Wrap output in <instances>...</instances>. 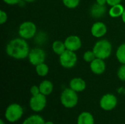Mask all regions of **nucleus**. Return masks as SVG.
<instances>
[{"mask_svg":"<svg viewBox=\"0 0 125 124\" xmlns=\"http://www.w3.org/2000/svg\"><path fill=\"white\" fill-rule=\"evenodd\" d=\"M96 3L100 5H105L107 4V0H96Z\"/></svg>","mask_w":125,"mask_h":124,"instance_id":"30","label":"nucleus"},{"mask_svg":"<svg viewBox=\"0 0 125 124\" xmlns=\"http://www.w3.org/2000/svg\"><path fill=\"white\" fill-rule=\"evenodd\" d=\"M125 10V8L124 5H122V4H118L111 6L110 7V9L108 10V13L111 18H116L122 17Z\"/></svg>","mask_w":125,"mask_h":124,"instance_id":"15","label":"nucleus"},{"mask_svg":"<svg viewBox=\"0 0 125 124\" xmlns=\"http://www.w3.org/2000/svg\"><path fill=\"white\" fill-rule=\"evenodd\" d=\"M122 21H123V23L125 24V11H124V12H123V14H122Z\"/></svg>","mask_w":125,"mask_h":124,"instance_id":"31","label":"nucleus"},{"mask_svg":"<svg viewBox=\"0 0 125 124\" xmlns=\"http://www.w3.org/2000/svg\"><path fill=\"white\" fill-rule=\"evenodd\" d=\"M18 33L20 37L27 40L32 39L37 33V28L36 24L29 20L24 21L20 24L18 29Z\"/></svg>","mask_w":125,"mask_h":124,"instance_id":"3","label":"nucleus"},{"mask_svg":"<svg viewBox=\"0 0 125 124\" xmlns=\"http://www.w3.org/2000/svg\"><path fill=\"white\" fill-rule=\"evenodd\" d=\"M116 57L121 64H125V42L121 44L116 51Z\"/></svg>","mask_w":125,"mask_h":124,"instance_id":"19","label":"nucleus"},{"mask_svg":"<svg viewBox=\"0 0 125 124\" xmlns=\"http://www.w3.org/2000/svg\"><path fill=\"white\" fill-rule=\"evenodd\" d=\"M90 31H91V34L94 37L101 39L107 34L108 28L104 22L96 21L92 25Z\"/></svg>","mask_w":125,"mask_h":124,"instance_id":"11","label":"nucleus"},{"mask_svg":"<svg viewBox=\"0 0 125 124\" xmlns=\"http://www.w3.org/2000/svg\"><path fill=\"white\" fill-rule=\"evenodd\" d=\"M45 121L39 115H32L25 119L22 124H44Z\"/></svg>","mask_w":125,"mask_h":124,"instance_id":"20","label":"nucleus"},{"mask_svg":"<svg viewBox=\"0 0 125 124\" xmlns=\"http://www.w3.org/2000/svg\"><path fill=\"white\" fill-rule=\"evenodd\" d=\"M113 46L111 42L106 39H100L95 42L92 48L96 58L103 60L108 58L112 53Z\"/></svg>","mask_w":125,"mask_h":124,"instance_id":"2","label":"nucleus"},{"mask_svg":"<svg viewBox=\"0 0 125 124\" xmlns=\"http://www.w3.org/2000/svg\"><path fill=\"white\" fill-rule=\"evenodd\" d=\"M78 124H94L93 115L89 112H83L78 117Z\"/></svg>","mask_w":125,"mask_h":124,"instance_id":"17","label":"nucleus"},{"mask_svg":"<svg viewBox=\"0 0 125 124\" xmlns=\"http://www.w3.org/2000/svg\"><path fill=\"white\" fill-rule=\"evenodd\" d=\"M2 1L8 5H16V4H19L23 0H2Z\"/></svg>","mask_w":125,"mask_h":124,"instance_id":"28","label":"nucleus"},{"mask_svg":"<svg viewBox=\"0 0 125 124\" xmlns=\"http://www.w3.org/2000/svg\"><path fill=\"white\" fill-rule=\"evenodd\" d=\"M69 86L71 89L78 93V92H82L86 89V83L81 77H73V79L70 80L69 83Z\"/></svg>","mask_w":125,"mask_h":124,"instance_id":"13","label":"nucleus"},{"mask_svg":"<svg viewBox=\"0 0 125 124\" xmlns=\"http://www.w3.org/2000/svg\"><path fill=\"white\" fill-rule=\"evenodd\" d=\"M46 37H47L46 34H45L44 32H40V33H37V34L35 35V37L34 38V41L37 44L42 45L45 42Z\"/></svg>","mask_w":125,"mask_h":124,"instance_id":"24","label":"nucleus"},{"mask_svg":"<svg viewBox=\"0 0 125 124\" xmlns=\"http://www.w3.org/2000/svg\"><path fill=\"white\" fill-rule=\"evenodd\" d=\"M66 47L64 45V42L62 40H55L52 43V50L56 55L59 56L66 50Z\"/></svg>","mask_w":125,"mask_h":124,"instance_id":"18","label":"nucleus"},{"mask_svg":"<svg viewBox=\"0 0 125 124\" xmlns=\"http://www.w3.org/2000/svg\"><path fill=\"white\" fill-rule=\"evenodd\" d=\"M59 64L65 69H72L75 67L78 61V56L75 52L66 50L59 56Z\"/></svg>","mask_w":125,"mask_h":124,"instance_id":"6","label":"nucleus"},{"mask_svg":"<svg viewBox=\"0 0 125 124\" xmlns=\"http://www.w3.org/2000/svg\"><path fill=\"white\" fill-rule=\"evenodd\" d=\"M47 104L46 96L42 94L41 93L32 96L29 100V107L34 112H40L43 110Z\"/></svg>","mask_w":125,"mask_h":124,"instance_id":"8","label":"nucleus"},{"mask_svg":"<svg viewBox=\"0 0 125 124\" xmlns=\"http://www.w3.org/2000/svg\"><path fill=\"white\" fill-rule=\"evenodd\" d=\"M23 1L24 2H27V3H32V2H34L37 0H23Z\"/></svg>","mask_w":125,"mask_h":124,"instance_id":"32","label":"nucleus"},{"mask_svg":"<svg viewBox=\"0 0 125 124\" xmlns=\"http://www.w3.org/2000/svg\"><path fill=\"white\" fill-rule=\"evenodd\" d=\"M44 124H54L52 121H45Z\"/></svg>","mask_w":125,"mask_h":124,"instance_id":"33","label":"nucleus"},{"mask_svg":"<svg viewBox=\"0 0 125 124\" xmlns=\"http://www.w3.org/2000/svg\"><path fill=\"white\" fill-rule=\"evenodd\" d=\"M30 93L32 96H35L39 94H40V87L39 86H32L30 88Z\"/></svg>","mask_w":125,"mask_h":124,"instance_id":"27","label":"nucleus"},{"mask_svg":"<svg viewBox=\"0 0 125 124\" xmlns=\"http://www.w3.org/2000/svg\"><path fill=\"white\" fill-rule=\"evenodd\" d=\"M64 7L68 9H75L77 8L81 2V0H62Z\"/></svg>","mask_w":125,"mask_h":124,"instance_id":"22","label":"nucleus"},{"mask_svg":"<svg viewBox=\"0 0 125 124\" xmlns=\"http://www.w3.org/2000/svg\"><path fill=\"white\" fill-rule=\"evenodd\" d=\"M23 114V107L17 103H13L7 107L5 110L4 116L7 121H8L9 122L15 123L22 117Z\"/></svg>","mask_w":125,"mask_h":124,"instance_id":"5","label":"nucleus"},{"mask_svg":"<svg viewBox=\"0 0 125 124\" xmlns=\"http://www.w3.org/2000/svg\"><path fill=\"white\" fill-rule=\"evenodd\" d=\"M40 93L45 96H48L50 95L53 90V83L48 80H42L40 85Z\"/></svg>","mask_w":125,"mask_h":124,"instance_id":"16","label":"nucleus"},{"mask_svg":"<svg viewBox=\"0 0 125 124\" xmlns=\"http://www.w3.org/2000/svg\"><path fill=\"white\" fill-rule=\"evenodd\" d=\"M66 49L73 52L78 51L82 47V40L77 35H70L64 39Z\"/></svg>","mask_w":125,"mask_h":124,"instance_id":"10","label":"nucleus"},{"mask_svg":"<svg viewBox=\"0 0 125 124\" xmlns=\"http://www.w3.org/2000/svg\"><path fill=\"white\" fill-rule=\"evenodd\" d=\"M117 102V98L114 94H106L101 97L100 100V106L103 110L105 111H110L116 107Z\"/></svg>","mask_w":125,"mask_h":124,"instance_id":"9","label":"nucleus"},{"mask_svg":"<svg viewBox=\"0 0 125 124\" xmlns=\"http://www.w3.org/2000/svg\"><path fill=\"white\" fill-rule=\"evenodd\" d=\"M117 77L121 81H125V64H121L117 70Z\"/></svg>","mask_w":125,"mask_h":124,"instance_id":"25","label":"nucleus"},{"mask_svg":"<svg viewBox=\"0 0 125 124\" xmlns=\"http://www.w3.org/2000/svg\"><path fill=\"white\" fill-rule=\"evenodd\" d=\"M7 56L16 60H23L28 58L30 48L26 39L21 37L14 38L9 41L5 48Z\"/></svg>","mask_w":125,"mask_h":124,"instance_id":"1","label":"nucleus"},{"mask_svg":"<svg viewBox=\"0 0 125 124\" xmlns=\"http://www.w3.org/2000/svg\"><path fill=\"white\" fill-rule=\"evenodd\" d=\"M35 72L37 75L40 77H45L48 75L49 72V67L44 62L40 64L35 67Z\"/></svg>","mask_w":125,"mask_h":124,"instance_id":"21","label":"nucleus"},{"mask_svg":"<svg viewBox=\"0 0 125 124\" xmlns=\"http://www.w3.org/2000/svg\"><path fill=\"white\" fill-rule=\"evenodd\" d=\"M60 100L62 105L64 107L73 108L75 107L78 102V96L76 91L70 88H67L62 92Z\"/></svg>","mask_w":125,"mask_h":124,"instance_id":"4","label":"nucleus"},{"mask_svg":"<svg viewBox=\"0 0 125 124\" xmlns=\"http://www.w3.org/2000/svg\"><path fill=\"white\" fill-rule=\"evenodd\" d=\"M0 124H4V122L3 120H0Z\"/></svg>","mask_w":125,"mask_h":124,"instance_id":"34","label":"nucleus"},{"mask_svg":"<svg viewBox=\"0 0 125 124\" xmlns=\"http://www.w3.org/2000/svg\"><path fill=\"white\" fill-rule=\"evenodd\" d=\"M107 12L105 5H100L97 3L94 4L90 8V15L94 18H100L103 17Z\"/></svg>","mask_w":125,"mask_h":124,"instance_id":"14","label":"nucleus"},{"mask_svg":"<svg viewBox=\"0 0 125 124\" xmlns=\"http://www.w3.org/2000/svg\"><path fill=\"white\" fill-rule=\"evenodd\" d=\"M89 68L92 73L97 75H100L105 72L106 63L105 60L96 58L90 63Z\"/></svg>","mask_w":125,"mask_h":124,"instance_id":"12","label":"nucleus"},{"mask_svg":"<svg viewBox=\"0 0 125 124\" xmlns=\"http://www.w3.org/2000/svg\"><path fill=\"white\" fill-rule=\"evenodd\" d=\"M27 58L31 65L36 67L37 65L45 62L46 59V53L42 48L36 47L30 49Z\"/></svg>","mask_w":125,"mask_h":124,"instance_id":"7","label":"nucleus"},{"mask_svg":"<svg viewBox=\"0 0 125 124\" xmlns=\"http://www.w3.org/2000/svg\"><path fill=\"white\" fill-rule=\"evenodd\" d=\"M122 0H107V4L109 5L110 7L114 6L115 4H121Z\"/></svg>","mask_w":125,"mask_h":124,"instance_id":"29","label":"nucleus"},{"mask_svg":"<svg viewBox=\"0 0 125 124\" xmlns=\"http://www.w3.org/2000/svg\"><path fill=\"white\" fill-rule=\"evenodd\" d=\"M94 58H96V56L94 53V51L92 50H86L84 52L83 55V59L84 61L87 62V63H91Z\"/></svg>","mask_w":125,"mask_h":124,"instance_id":"23","label":"nucleus"},{"mask_svg":"<svg viewBox=\"0 0 125 124\" xmlns=\"http://www.w3.org/2000/svg\"><path fill=\"white\" fill-rule=\"evenodd\" d=\"M7 19H8V15L7 12L4 10H0V23L1 25L4 24L7 21Z\"/></svg>","mask_w":125,"mask_h":124,"instance_id":"26","label":"nucleus"}]
</instances>
